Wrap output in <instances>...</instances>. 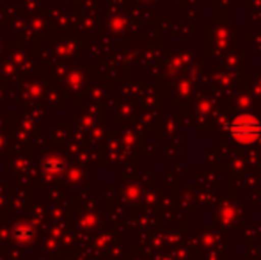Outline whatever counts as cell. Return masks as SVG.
Listing matches in <instances>:
<instances>
[{
	"label": "cell",
	"mask_w": 261,
	"mask_h": 260,
	"mask_svg": "<svg viewBox=\"0 0 261 260\" xmlns=\"http://www.w3.org/2000/svg\"><path fill=\"white\" fill-rule=\"evenodd\" d=\"M14 235H16V239H20V241H27V239H31V237H32V230L16 228V230H14Z\"/></svg>",
	"instance_id": "7a4b0ae2"
},
{
	"label": "cell",
	"mask_w": 261,
	"mask_h": 260,
	"mask_svg": "<svg viewBox=\"0 0 261 260\" xmlns=\"http://www.w3.org/2000/svg\"><path fill=\"white\" fill-rule=\"evenodd\" d=\"M231 135L238 143H254L259 135V123L252 116H238L229 127Z\"/></svg>",
	"instance_id": "6da1fadb"
}]
</instances>
